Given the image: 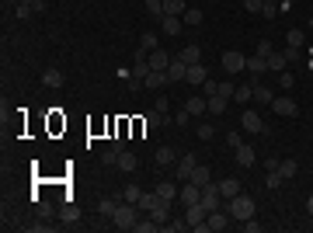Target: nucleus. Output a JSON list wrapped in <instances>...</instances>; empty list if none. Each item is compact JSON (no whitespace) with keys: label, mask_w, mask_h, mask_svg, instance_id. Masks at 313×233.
I'll use <instances>...</instances> for the list:
<instances>
[{"label":"nucleus","mask_w":313,"mask_h":233,"mask_svg":"<svg viewBox=\"0 0 313 233\" xmlns=\"http://www.w3.org/2000/svg\"><path fill=\"white\" fill-rule=\"evenodd\" d=\"M254 101H257V105H272V101H275V91L268 87V84L254 80Z\"/></svg>","instance_id":"f3484780"},{"label":"nucleus","mask_w":313,"mask_h":233,"mask_svg":"<svg viewBox=\"0 0 313 233\" xmlns=\"http://www.w3.org/2000/svg\"><path fill=\"white\" fill-rule=\"evenodd\" d=\"M185 219H188V226L195 233H205L209 230V213H205V205L195 202V205H185Z\"/></svg>","instance_id":"7ed1b4c3"},{"label":"nucleus","mask_w":313,"mask_h":233,"mask_svg":"<svg viewBox=\"0 0 313 233\" xmlns=\"http://www.w3.org/2000/svg\"><path fill=\"white\" fill-rule=\"evenodd\" d=\"M181 21H185V24H202V11H198V7H188V11L181 14Z\"/></svg>","instance_id":"ea45409f"},{"label":"nucleus","mask_w":313,"mask_h":233,"mask_svg":"<svg viewBox=\"0 0 313 233\" xmlns=\"http://www.w3.org/2000/svg\"><path fill=\"white\" fill-rule=\"evenodd\" d=\"M272 112H278V115H285V118L299 115V108H296L293 97H275V101H272Z\"/></svg>","instance_id":"1a4fd4ad"},{"label":"nucleus","mask_w":313,"mask_h":233,"mask_svg":"<svg viewBox=\"0 0 313 233\" xmlns=\"http://www.w3.org/2000/svg\"><path fill=\"white\" fill-rule=\"evenodd\" d=\"M285 63H289L285 53H272V56H268V70H272V73H282V70H285Z\"/></svg>","instance_id":"7c9ffc66"},{"label":"nucleus","mask_w":313,"mask_h":233,"mask_svg":"<svg viewBox=\"0 0 313 233\" xmlns=\"http://www.w3.org/2000/svg\"><path fill=\"white\" fill-rule=\"evenodd\" d=\"M112 223H115L118 230H136L139 223V205H133V202H118L115 216H112Z\"/></svg>","instance_id":"f257e3e1"},{"label":"nucleus","mask_w":313,"mask_h":233,"mask_svg":"<svg viewBox=\"0 0 313 233\" xmlns=\"http://www.w3.org/2000/svg\"><path fill=\"white\" fill-rule=\"evenodd\" d=\"M42 84H45V87H63V70L49 66V70L42 73Z\"/></svg>","instance_id":"393cba45"},{"label":"nucleus","mask_w":313,"mask_h":233,"mask_svg":"<svg viewBox=\"0 0 313 233\" xmlns=\"http://www.w3.org/2000/svg\"><path fill=\"white\" fill-rule=\"evenodd\" d=\"M233 91H237V87L230 84V80H226V84H219V94H223V97H233Z\"/></svg>","instance_id":"5fc2aeb1"},{"label":"nucleus","mask_w":313,"mask_h":233,"mask_svg":"<svg viewBox=\"0 0 313 233\" xmlns=\"http://www.w3.org/2000/svg\"><path fill=\"white\" fill-rule=\"evenodd\" d=\"M160 28H164V35H181V32H185V21L177 18V14H164V18H160Z\"/></svg>","instance_id":"9b49d317"},{"label":"nucleus","mask_w":313,"mask_h":233,"mask_svg":"<svg viewBox=\"0 0 313 233\" xmlns=\"http://www.w3.org/2000/svg\"><path fill=\"white\" fill-rule=\"evenodd\" d=\"M115 209H118L115 198H101V202H98V213H101V216H108V219L115 216Z\"/></svg>","instance_id":"f704fd0d"},{"label":"nucleus","mask_w":313,"mask_h":233,"mask_svg":"<svg viewBox=\"0 0 313 233\" xmlns=\"http://www.w3.org/2000/svg\"><path fill=\"white\" fill-rule=\"evenodd\" d=\"M177 59H185L188 66H192V63H202V49H198V45H185V49L177 53Z\"/></svg>","instance_id":"a878e982"},{"label":"nucleus","mask_w":313,"mask_h":233,"mask_svg":"<svg viewBox=\"0 0 313 233\" xmlns=\"http://www.w3.org/2000/svg\"><path fill=\"white\" fill-rule=\"evenodd\" d=\"M164 84H171L167 70H150V73H146V91H160Z\"/></svg>","instance_id":"4468645a"},{"label":"nucleus","mask_w":313,"mask_h":233,"mask_svg":"<svg viewBox=\"0 0 313 233\" xmlns=\"http://www.w3.org/2000/svg\"><path fill=\"white\" fill-rule=\"evenodd\" d=\"M188 118H192L188 112H177V115H174V125H177V129H185V125H188Z\"/></svg>","instance_id":"864d4df0"},{"label":"nucleus","mask_w":313,"mask_h":233,"mask_svg":"<svg viewBox=\"0 0 313 233\" xmlns=\"http://www.w3.org/2000/svg\"><path fill=\"white\" fill-rule=\"evenodd\" d=\"M202 205H205V213L223 209V192H219V181H209V185L202 188Z\"/></svg>","instance_id":"20e7f679"},{"label":"nucleus","mask_w":313,"mask_h":233,"mask_svg":"<svg viewBox=\"0 0 313 233\" xmlns=\"http://www.w3.org/2000/svg\"><path fill=\"white\" fill-rule=\"evenodd\" d=\"M293 84H296V77L289 73V70H282V73H278V87H285V91H289Z\"/></svg>","instance_id":"c03bdc74"},{"label":"nucleus","mask_w":313,"mask_h":233,"mask_svg":"<svg viewBox=\"0 0 313 233\" xmlns=\"http://www.w3.org/2000/svg\"><path fill=\"white\" fill-rule=\"evenodd\" d=\"M198 167V160L192 153H185V157H177V167H174V174L177 181H192V171Z\"/></svg>","instance_id":"39448f33"},{"label":"nucleus","mask_w":313,"mask_h":233,"mask_svg":"<svg viewBox=\"0 0 313 233\" xmlns=\"http://www.w3.org/2000/svg\"><path fill=\"white\" fill-rule=\"evenodd\" d=\"M233 97L237 101H251V97H254V84H240V87L233 91Z\"/></svg>","instance_id":"4c0bfd02"},{"label":"nucleus","mask_w":313,"mask_h":233,"mask_svg":"<svg viewBox=\"0 0 313 233\" xmlns=\"http://www.w3.org/2000/svg\"><path fill=\"white\" fill-rule=\"evenodd\" d=\"M177 198H181V205H195V202H202V188L195 181H185V188L177 192Z\"/></svg>","instance_id":"0eeeda50"},{"label":"nucleus","mask_w":313,"mask_h":233,"mask_svg":"<svg viewBox=\"0 0 313 233\" xmlns=\"http://www.w3.org/2000/svg\"><path fill=\"white\" fill-rule=\"evenodd\" d=\"M219 192H223V198L230 202L233 195H240V181H237V177H223V181H219Z\"/></svg>","instance_id":"4be33fe9"},{"label":"nucleus","mask_w":313,"mask_h":233,"mask_svg":"<svg viewBox=\"0 0 313 233\" xmlns=\"http://www.w3.org/2000/svg\"><path fill=\"white\" fill-rule=\"evenodd\" d=\"M278 14V4L275 0H265V7H261V18H275Z\"/></svg>","instance_id":"37998d69"},{"label":"nucleus","mask_w":313,"mask_h":233,"mask_svg":"<svg viewBox=\"0 0 313 233\" xmlns=\"http://www.w3.org/2000/svg\"><path fill=\"white\" fill-rule=\"evenodd\" d=\"M244 7H247L251 14H261V7H265V0H244Z\"/></svg>","instance_id":"8fccbe9b"},{"label":"nucleus","mask_w":313,"mask_h":233,"mask_svg":"<svg viewBox=\"0 0 313 233\" xmlns=\"http://www.w3.org/2000/svg\"><path fill=\"white\" fill-rule=\"evenodd\" d=\"M278 164H282V160H275V157H268V160H265V171H278Z\"/></svg>","instance_id":"13d9d810"},{"label":"nucleus","mask_w":313,"mask_h":233,"mask_svg":"<svg viewBox=\"0 0 313 233\" xmlns=\"http://www.w3.org/2000/svg\"><path fill=\"white\" fill-rule=\"evenodd\" d=\"M153 192L160 195V198H164V202H174V198H177V192H181V188H177L174 181H160V185H156Z\"/></svg>","instance_id":"aec40b11"},{"label":"nucleus","mask_w":313,"mask_h":233,"mask_svg":"<svg viewBox=\"0 0 313 233\" xmlns=\"http://www.w3.org/2000/svg\"><path fill=\"white\" fill-rule=\"evenodd\" d=\"M164 122H171V118L164 115V112H156V108H150V112L143 115V125H146V129H156V125H164Z\"/></svg>","instance_id":"5701e85b"},{"label":"nucleus","mask_w":313,"mask_h":233,"mask_svg":"<svg viewBox=\"0 0 313 233\" xmlns=\"http://www.w3.org/2000/svg\"><path fill=\"white\" fill-rule=\"evenodd\" d=\"M146 11L160 21V18H164V0H146Z\"/></svg>","instance_id":"a19ab883"},{"label":"nucleus","mask_w":313,"mask_h":233,"mask_svg":"<svg viewBox=\"0 0 313 233\" xmlns=\"http://www.w3.org/2000/svg\"><path fill=\"white\" fill-rule=\"evenodd\" d=\"M156 202H160V195H156V192H143V195H139V202H136V205H139V213H150V209H153Z\"/></svg>","instance_id":"cd10ccee"},{"label":"nucleus","mask_w":313,"mask_h":233,"mask_svg":"<svg viewBox=\"0 0 313 233\" xmlns=\"http://www.w3.org/2000/svg\"><path fill=\"white\" fill-rule=\"evenodd\" d=\"M205 77H209V73H205V63H192V66H188L185 84H205Z\"/></svg>","instance_id":"412c9836"},{"label":"nucleus","mask_w":313,"mask_h":233,"mask_svg":"<svg viewBox=\"0 0 313 233\" xmlns=\"http://www.w3.org/2000/svg\"><path fill=\"white\" fill-rule=\"evenodd\" d=\"M160 230H167V233H181V230H192V226H188V219H174V223L167 219V223H164Z\"/></svg>","instance_id":"58836bf2"},{"label":"nucleus","mask_w":313,"mask_h":233,"mask_svg":"<svg viewBox=\"0 0 313 233\" xmlns=\"http://www.w3.org/2000/svg\"><path fill=\"white\" fill-rule=\"evenodd\" d=\"M185 11H188V0H164V14H177L181 18Z\"/></svg>","instance_id":"c85d7f7f"},{"label":"nucleus","mask_w":313,"mask_h":233,"mask_svg":"<svg viewBox=\"0 0 313 233\" xmlns=\"http://www.w3.org/2000/svg\"><path fill=\"white\" fill-rule=\"evenodd\" d=\"M310 28H313V18H310Z\"/></svg>","instance_id":"e2e57ef3"},{"label":"nucleus","mask_w":313,"mask_h":233,"mask_svg":"<svg viewBox=\"0 0 313 233\" xmlns=\"http://www.w3.org/2000/svg\"><path fill=\"white\" fill-rule=\"evenodd\" d=\"M167 77H171V84H185V77H188V63L174 56L171 66H167Z\"/></svg>","instance_id":"6e6552de"},{"label":"nucleus","mask_w":313,"mask_h":233,"mask_svg":"<svg viewBox=\"0 0 313 233\" xmlns=\"http://www.w3.org/2000/svg\"><path fill=\"white\" fill-rule=\"evenodd\" d=\"M233 157H237V164H240V167H251V164L257 160V157H254V150H251L247 143H240V146L233 150Z\"/></svg>","instance_id":"6ab92c4d"},{"label":"nucleus","mask_w":313,"mask_h":233,"mask_svg":"<svg viewBox=\"0 0 313 233\" xmlns=\"http://www.w3.org/2000/svg\"><path fill=\"white\" fill-rule=\"evenodd\" d=\"M139 45H143L146 53H153V49H160V39H156L153 32H143V39H139Z\"/></svg>","instance_id":"c9c22d12"},{"label":"nucleus","mask_w":313,"mask_h":233,"mask_svg":"<svg viewBox=\"0 0 313 233\" xmlns=\"http://www.w3.org/2000/svg\"><path fill=\"white\" fill-rule=\"evenodd\" d=\"M285 42H289V49H303V32H299V28H289V35H285Z\"/></svg>","instance_id":"e433bc0d"},{"label":"nucleus","mask_w":313,"mask_h":233,"mask_svg":"<svg viewBox=\"0 0 313 233\" xmlns=\"http://www.w3.org/2000/svg\"><path fill=\"white\" fill-rule=\"evenodd\" d=\"M306 213L313 216V195H310V198H306Z\"/></svg>","instance_id":"052dcab7"},{"label":"nucleus","mask_w":313,"mask_h":233,"mask_svg":"<svg viewBox=\"0 0 313 233\" xmlns=\"http://www.w3.org/2000/svg\"><path fill=\"white\" fill-rule=\"evenodd\" d=\"M139 195H143V188H139V185H125V188H122V202H133V205H136Z\"/></svg>","instance_id":"72a5a7b5"},{"label":"nucleus","mask_w":313,"mask_h":233,"mask_svg":"<svg viewBox=\"0 0 313 233\" xmlns=\"http://www.w3.org/2000/svg\"><path fill=\"white\" fill-rule=\"evenodd\" d=\"M247 70H251V73H254V80H257L265 70H268V59L257 56V53H254V56H247Z\"/></svg>","instance_id":"b1692460"},{"label":"nucleus","mask_w":313,"mask_h":233,"mask_svg":"<svg viewBox=\"0 0 313 233\" xmlns=\"http://www.w3.org/2000/svg\"><path fill=\"white\" fill-rule=\"evenodd\" d=\"M153 108H156V112H167V108H171V101H167V97L160 94V97H156V105H153Z\"/></svg>","instance_id":"6e6d98bb"},{"label":"nucleus","mask_w":313,"mask_h":233,"mask_svg":"<svg viewBox=\"0 0 313 233\" xmlns=\"http://www.w3.org/2000/svg\"><path fill=\"white\" fill-rule=\"evenodd\" d=\"M32 14V4H18V18H28Z\"/></svg>","instance_id":"4d7b16f0"},{"label":"nucleus","mask_w":313,"mask_h":233,"mask_svg":"<svg viewBox=\"0 0 313 233\" xmlns=\"http://www.w3.org/2000/svg\"><path fill=\"white\" fill-rule=\"evenodd\" d=\"M21 4H35V0H21Z\"/></svg>","instance_id":"680f3d73"},{"label":"nucleus","mask_w":313,"mask_h":233,"mask_svg":"<svg viewBox=\"0 0 313 233\" xmlns=\"http://www.w3.org/2000/svg\"><path fill=\"white\" fill-rule=\"evenodd\" d=\"M153 160L160 164V167H167V164H174V146H156Z\"/></svg>","instance_id":"bb28decb"},{"label":"nucleus","mask_w":313,"mask_h":233,"mask_svg":"<svg viewBox=\"0 0 313 233\" xmlns=\"http://www.w3.org/2000/svg\"><path fill=\"white\" fill-rule=\"evenodd\" d=\"M192 181H195L198 188H205V185L213 181V174H209V167H195V171H192Z\"/></svg>","instance_id":"473e14b6"},{"label":"nucleus","mask_w":313,"mask_h":233,"mask_svg":"<svg viewBox=\"0 0 313 233\" xmlns=\"http://www.w3.org/2000/svg\"><path fill=\"white\" fill-rule=\"evenodd\" d=\"M213 136H216V129L209 122H202V125H198V139H213Z\"/></svg>","instance_id":"de8ad7c7"},{"label":"nucleus","mask_w":313,"mask_h":233,"mask_svg":"<svg viewBox=\"0 0 313 233\" xmlns=\"http://www.w3.org/2000/svg\"><path fill=\"white\" fill-rule=\"evenodd\" d=\"M226 213L233 216V219H240V223L251 219V216H254V198H251V195H233V198L226 202Z\"/></svg>","instance_id":"f03ea898"},{"label":"nucleus","mask_w":313,"mask_h":233,"mask_svg":"<svg viewBox=\"0 0 313 233\" xmlns=\"http://www.w3.org/2000/svg\"><path fill=\"white\" fill-rule=\"evenodd\" d=\"M136 167H139V157H136V153H129V150H122V153H118V171L133 174Z\"/></svg>","instance_id":"a211bd4d"},{"label":"nucleus","mask_w":313,"mask_h":233,"mask_svg":"<svg viewBox=\"0 0 313 233\" xmlns=\"http://www.w3.org/2000/svg\"><path fill=\"white\" fill-rule=\"evenodd\" d=\"M101 160H105V164H118V150H112V146H108V150L101 153Z\"/></svg>","instance_id":"3c124183"},{"label":"nucleus","mask_w":313,"mask_h":233,"mask_svg":"<svg viewBox=\"0 0 313 233\" xmlns=\"http://www.w3.org/2000/svg\"><path fill=\"white\" fill-rule=\"evenodd\" d=\"M278 174H282V181H293V177L299 174V164H296V160H285V164H278Z\"/></svg>","instance_id":"c756f323"},{"label":"nucleus","mask_w":313,"mask_h":233,"mask_svg":"<svg viewBox=\"0 0 313 233\" xmlns=\"http://www.w3.org/2000/svg\"><path fill=\"white\" fill-rule=\"evenodd\" d=\"M202 94H205V97L219 94V84H216V80H205V84H202Z\"/></svg>","instance_id":"49530a36"},{"label":"nucleus","mask_w":313,"mask_h":233,"mask_svg":"<svg viewBox=\"0 0 313 233\" xmlns=\"http://www.w3.org/2000/svg\"><path fill=\"white\" fill-rule=\"evenodd\" d=\"M230 219H233V216L226 213V209H216V213H209V230H226Z\"/></svg>","instance_id":"dca6fc26"},{"label":"nucleus","mask_w":313,"mask_h":233,"mask_svg":"<svg viewBox=\"0 0 313 233\" xmlns=\"http://www.w3.org/2000/svg\"><path fill=\"white\" fill-rule=\"evenodd\" d=\"M226 139H230V150H237V146H240V143H244V139L237 136V133H230V136H226Z\"/></svg>","instance_id":"bf43d9fd"},{"label":"nucleus","mask_w":313,"mask_h":233,"mask_svg":"<svg viewBox=\"0 0 313 233\" xmlns=\"http://www.w3.org/2000/svg\"><path fill=\"white\" fill-rule=\"evenodd\" d=\"M185 112H188V115H202V112H209V97H205V94H192L188 101H185Z\"/></svg>","instance_id":"9d476101"},{"label":"nucleus","mask_w":313,"mask_h":233,"mask_svg":"<svg viewBox=\"0 0 313 233\" xmlns=\"http://www.w3.org/2000/svg\"><path fill=\"white\" fill-rule=\"evenodd\" d=\"M244 230L247 233H261V223H254V216H251V219H244Z\"/></svg>","instance_id":"603ef678"},{"label":"nucleus","mask_w":313,"mask_h":233,"mask_svg":"<svg viewBox=\"0 0 313 233\" xmlns=\"http://www.w3.org/2000/svg\"><path fill=\"white\" fill-rule=\"evenodd\" d=\"M272 53H275V49H272V42H268V39H261V42H257V56H265V59H268Z\"/></svg>","instance_id":"a18cd8bd"},{"label":"nucleus","mask_w":313,"mask_h":233,"mask_svg":"<svg viewBox=\"0 0 313 233\" xmlns=\"http://www.w3.org/2000/svg\"><path fill=\"white\" fill-rule=\"evenodd\" d=\"M265 185H268V188H278V185H282V174H278V171H268Z\"/></svg>","instance_id":"09e8293b"},{"label":"nucleus","mask_w":313,"mask_h":233,"mask_svg":"<svg viewBox=\"0 0 313 233\" xmlns=\"http://www.w3.org/2000/svg\"><path fill=\"white\" fill-rule=\"evenodd\" d=\"M226 101H230V97L213 94V97H209V112H213V115H223V112H226Z\"/></svg>","instance_id":"2f4dec72"},{"label":"nucleus","mask_w":313,"mask_h":233,"mask_svg":"<svg viewBox=\"0 0 313 233\" xmlns=\"http://www.w3.org/2000/svg\"><path fill=\"white\" fill-rule=\"evenodd\" d=\"M223 70L226 73H240V70H247V56H240V53H223Z\"/></svg>","instance_id":"423d86ee"},{"label":"nucleus","mask_w":313,"mask_h":233,"mask_svg":"<svg viewBox=\"0 0 313 233\" xmlns=\"http://www.w3.org/2000/svg\"><path fill=\"white\" fill-rule=\"evenodd\" d=\"M77 219H80L77 205H66V209H63V223H77Z\"/></svg>","instance_id":"79ce46f5"},{"label":"nucleus","mask_w":313,"mask_h":233,"mask_svg":"<svg viewBox=\"0 0 313 233\" xmlns=\"http://www.w3.org/2000/svg\"><path fill=\"white\" fill-rule=\"evenodd\" d=\"M150 219H153V223H160V226H164V223L171 219V202H164V198H160V202H156L153 209H150Z\"/></svg>","instance_id":"2eb2a0df"},{"label":"nucleus","mask_w":313,"mask_h":233,"mask_svg":"<svg viewBox=\"0 0 313 233\" xmlns=\"http://www.w3.org/2000/svg\"><path fill=\"white\" fill-rule=\"evenodd\" d=\"M240 125H244L247 133H265V118L257 115V112H244V115H240Z\"/></svg>","instance_id":"f8f14e48"},{"label":"nucleus","mask_w":313,"mask_h":233,"mask_svg":"<svg viewBox=\"0 0 313 233\" xmlns=\"http://www.w3.org/2000/svg\"><path fill=\"white\" fill-rule=\"evenodd\" d=\"M146 63H150V70H167V66H171V53H164V49H153V53L146 56Z\"/></svg>","instance_id":"ddd939ff"}]
</instances>
